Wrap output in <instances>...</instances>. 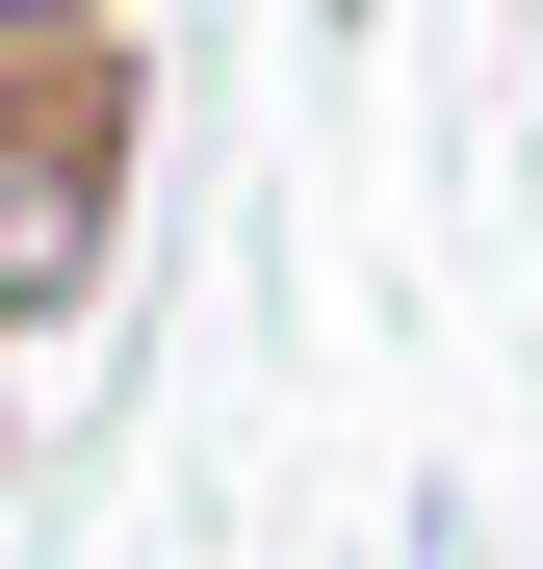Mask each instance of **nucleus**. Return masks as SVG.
Here are the masks:
<instances>
[{
	"label": "nucleus",
	"mask_w": 543,
	"mask_h": 569,
	"mask_svg": "<svg viewBox=\"0 0 543 569\" xmlns=\"http://www.w3.org/2000/svg\"><path fill=\"white\" fill-rule=\"evenodd\" d=\"M104 208H130V130H104V52H78L27 130H0V337L104 284Z\"/></svg>",
	"instance_id": "1"
}]
</instances>
